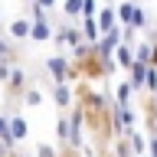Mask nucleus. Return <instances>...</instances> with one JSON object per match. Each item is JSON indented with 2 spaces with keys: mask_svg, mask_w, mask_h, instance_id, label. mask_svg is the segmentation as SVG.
I'll list each match as a JSON object with an SVG mask.
<instances>
[{
  "mask_svg": "<svg viewBox=\"0 0 157 157\" xmlns=\"http://www.w3.org/2000/svg\"><path fill=\"white\" fill-rule=\"evenodd\" d=\"M131 26H134V29H144L147 26V13H144L141 3H137V13H134V23H131Z\"/></svg>",
  "mask_w": 157,
  "mask_h": 157,
  "instance_id": "nucleus-20",
  "label": "nucleus"
},
{
  "mask_svg": "<svg viewBox=\"0 0 157 157\" xmlns=\"http://www.w3.org/2000/svg\"><path fill=\"white\" fill-rule=\"evenodd\" d=\"M49 95H52V101H56L59 111H69V108H75V101H78L69 82H62V85H49Z\"/></svg>",
  "mask_w": 157,
  "mask_h": 157,
  "instance_id": "nucleus-3",
  "label": "nucleus"
},
{
  "mask_svg": "<svg viewBox=\"0 0 157 157\" xmlns=\"http://www.w3.org/2000/svg\"><path fill=\"white\" fill-rule=\"evenodd\" d=\"M115 62H118V69H121V72H131V69L137 66L134 46H131V43H121V46H118V52H115Z\"/></svg>",
  "mask_w": 157,
  "mask_h": 157,
  "instance_id": "nucleus-7",
  "label": "nucleus"
},
{
  "mask_svg": "<svg viewBox=\"0 0 157 157\" xmlns=\"http://www.w3.org/2000/svg\"><path fill=\"white\" fill-rule=\"evenodd\" d=\"M0 59H10V62H20V59H17V52L10 49V43H7L3 36H0Z\"/></svg>",
  "mask_w": 157,
  "mask_h": 157,
  "instance_id": "nucleus-19",
  "label": "nucleus"
},
{
  "mask_svg": "<svg viewBox=\"0 0 157 157\" xmlns=\"http://www.w3.org/2000/svg\"><path fill=\"white\" fill-rule=\"evenodd\" d=\"M115 10H118V23H121V26H131V23H134V13H137L134 0H118Z\"/></svg>",
  "mask_w": 157,
  "mask_h": 157,
  "instance_id": "nucleus-10",
  "label": "nucleus"
},
{
  "mask_svg": "<svg viewBox=\"0 0 157 157\" xmlns=\"http://www.w3.org/2000/svg\"><path fill=\"white\" fill-rule=\"evenodd\" d=\"M85 13V0H62V17L66 23H78Z\"/></svg>",
  "mask_w": 157,
  "mask_h": 157,
  "instance_id": "nucleus-11",
  "label": "nucleus"
},
{
  "mask_svg": "<svg viewBox=\"0 0 157 157\" xmlns=\"http://www.w3.org/2000/svg\"><path fill=\"white\" fill-rule=\"evenodd\" d=\"M82 43H85V33H82V26H78V23H69V29H66V49H72V52H75Z\"/></svg>",
  "mask_w": 157,
  "mask_h": 157,
  "instance_id": "nucleus-13",
  "label": "nucleus"
},
{
  "mask_svg": "<svg viewBox=\"0 0 157 157\" xmlns=\"http://www.w3.org/2000/svg\"><path fill=\"white\" fill-rule=\"evenodd\" d=\"M7 157H29V154H23V151H20V147H17V151H10Z\"/></svg>",
  "mask_w": 157,
  "mask_h": 157,
  "instance_id": "nucleus-22",
  "label": "nucleus"
},
{
  "mask_svg": "<svg viewBox=\"0 0 157 157\" xmlns=\"http://www.w3.org/2000/svg\"><path fill=\"white\" fill-rule=\"evenodd\" d=\"M36 157H59V147L46 144V141H39V144H36Z\"/></svg>",
  "mask_w": 157,
  "mask_h": 157,
  "instance_id": "nucleus-18",
  "label": "nucleus"
},
{
  "mask_svg": "<svg viewBox=\"0 0 157 157\" xmlns=\"http://www.w3.org/2000/svg\"><path fill=\"white\" fill-rule=\"evenodd\" d=\"M154 98H157V95H154Z\"/></svg>",
  "mask_w": 157,
  "mask_h": 157,
  "instance_id": "nucleus-27",
  "label": "nucleus"
},
{
  "mask_svg": "<svg viewBox=\"0 0 157 157\" xmlns=\"http://www.w3.org/2000/svg\"><path fill=\"white\" fill-rule=\"evenodd\" d=\"M56 36V29H52V23L46 20H33V36H29V43H49V39Z\"/></svg>",
  "mask_w": 157,
  "mask_h": 157,
  "instance_id": "nucleus-8",
  "label": "nucleus"
},
{
  "mask_svg": "<svg viewBox=\"0 0 157 157\" xmlns=\"http://www.w3.org/2000/svg\"><path fill=\"white\" fill-rule=\"evenodd\" d=\"M134 3H141V7H144V3H147V0H134Z\"/></svg>",
  "mask_w": 157,
  "mask_h": 157,
  "instance_id": "nucleus-25",
  "label": "nucleus"
},
{
  "mask_svg": "<svg viewBox=\"0 0 157 157\" xmlns=\"http://www.w3.org/2000/svg\"><path fill=\"white\" fill-rule=\"evenodd\" d=\"M98 29H101V36L105 33H115L121 23H118V10H115V3H101V10H98Z\"/></svg>",
  "mask_w": 157,
  "mask_h": 157,
  "instance_id": "nucleus-6",
  "label": "nucleus"
},
{
  "mask_svg": "<svg viewBox=\"0 0 157 157\" xmlns=\"http://www.w3.org/2000/svg\"><path fill=\"white\" fill-rule=\"evenodd\" d=\"M43 69L52 75V85H62V82H69V85H72V82L78 78L75 66L69 62V56H66V52H56V56H49L46 62H43Z\"/></svg>",
  "mask_w": 157,
  "mask_h": 157,
  "instance_id": "nucleus-1",
  "label": "nucleus"
},
{
  "mask_svg": "<svg viewBox=\"0 0 157 157\" xmlns=\"http://www.w3.org/2000/svg\"><path fill=\"white\" fill-rule=\"evenodd\" d=\"M29 85H33V82H29L26 69H23V66H13V75H10V82L3 85V88H7V101H10L7 108H17V101L23 105V95H26Z\"/></svg>",
  "mask_w": 157,
  "mask_h": 157,
  "instance_id": "nucleus-2",
  "label": "nucleus"
},
{
  "mask_svg": "<svg viewBox=\"0 0 157 157\" xmlns=\"http://www.w3.org/2000/svg\"><path fill=\"white\" fill-rule=\"evenodd\" d=\"M128 141H131V151H134V157H147V137L144 131H128Z\"/></svg>",
  "mask_w": 157,
  "mask_h": 157,
  "instance_id": "nucleus-14",
  "label": "nucleus"
},
{
  "mask_svg": "<svg viewBox=\"0 0 157 157\" xmlns=\"http://www.w3.org/2000/svg\"><path fill=\"white\" fill-rule=\"evenodd\" d=\"M0 26H3V23H0Z\"/></svg>",
  "mask_w": 157,
  "mask_h": 157,
  "instance_id": "nucleus-26",
  "label": "nucleus"
},
{
  "mask_svg": "<svg viewBox=\"0 0 157 157\" xmlns=\"http://www.w3.org/2000/svg\"><path fill=\"white\" fill-rule=\"evenodd\" d=\"M151 66L157 69V43H154V56H151Z\"/></svg>",
  "mask_w": 157,
  "mask_h": 157,
  "instance_id": "nucleus-23",
  "label": "nucleus"
},
{
  "mask_svg": "<svg viewBox=\"0 0 157 157\" xmlns=\"http://www.w3.org/2000/svg\"><path fill=\"white\" fill-rule=\"evenodd\" d=\"M10 137H13L17 144H23L29 137V121L20 115V108H10Z\"/></svg>",
  "mask_w": 157,
  "mask_h": 157,
  "instance_id": "nucleus-5",
  "label": "nucleus"
},
{
  "mask_svg": "<svg viewBox=\"0 0 157 157\" xmlns=\"http://www.w3.org/2000/svg\"><path fill=\"white\" fill-rule=\"evenodd\" d=\"M7 36L17 39V43H26V39L33 36V20L29 17H13L7 23Z\"/></svg>",
  "mask_w": 157,
  "mask_h": 157,
  "instance_id": "nucleus-4",
  "label": "nucleus"
},
{
  "mask_svg": "<svg viewBox=\"0 0 157 157\" xmlns=\"http://www.w3.org/2000/svg\"><path fill=\"white\" fill-rule=\"evenodd\" d=\"M33 3H39L43 10H52V7H56V0H33Z\"/></svg>",
  "mask_w": 157,
  "mask_h": 157,
  "instance_id": "nucleus-21",
  "label": "nucleus"
},
{
  "mask_svg": "<svg viewBox=\"0 0 157 157\" xmlns=\"http://www.w3.org/2000/svg\"><path fill=\"white\" fill-rule=\"evenodd\" d=\"M13 66H20V62H10V59H0V85H7L10 75H13Z\"/></svg>",
  "mask_w": 157,
  "mask_h": 157,
  "instance_id": "nucleus-16",
  "label": "nucleus"
},
{
  "mask_svg": "<svg viewBox=\"0 0 157 157\" xmlns=\"http://www.w3.org/2000/svg\"><path fill=\"white\" fill-rule=\"evenodd\" d=\"M101 3H118V0H101Z\"/></svg>",
  "mask_w": 157,
  "mask_h": 157,
  "instance_id": "nucleus-24",
  "label": "nucleus"
},
{
  "mask_svg": "<svg viewBox=\"0 0 157 157\" xmlns=\"http://www.w3.org/2000/svg\"><path fill=\"white\" fill-rule=\"evenodd\" d=\"M137 88L131 85V82H115V105H124V108H134V101H131V95H134Z\"/></svg>",
  "mask_w": 157,
  "mask_h": 157,
  "instance_id": "nucleus-9",
  "label": "nucleus"
},
{
  "mask_svg": "<svg viewBox=\"0 0 157 157\" xmlns=\"http://www.w3.org/2000/svg\"><path fill=\"white\" fill-rule=\"evenodd\" d=\"M43 101H46L43 88H39V85H29V88H26V95H23V105H26V108H39Z\"/></svg>",
  "mask_w": 157,
  "mask_h": 157,
  "instance_id": "nucleus-15",
  "label": "nucleus"
},
{
  "mask_svg": "<svg viewBox=\"0 0 157 157\" xmlns=\"http://www.w3.org/2000/svg\"><path fill=\"white\" fill-rule=\"evenodd\" d=\"M144 92L147 95H157V69L147 66V82H144Z\"/></svg>",
  "mask_w": 157,
  "mask_h": 157,
  "instance_id": "nucleus-17",
  "label": "nucleus"
},
{
  "mask_svg": "<svg viewBox=\"0 0 157 157\" xmlns=\"http://www.w3.org/2000/svg\"><path fill=\"white\" fill-rule=\"evenodd\" d=\"M78 26H82V33H85V43H92V46H95L98 39H101V29H98V20H95V17L78 20Z\"/></svg>",
  "mask_w": 157,
  "mask_h": 157,
  "instance_id": "nucleus-12",
  "label": "nucleus"
}]
</instances>
